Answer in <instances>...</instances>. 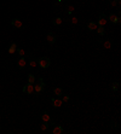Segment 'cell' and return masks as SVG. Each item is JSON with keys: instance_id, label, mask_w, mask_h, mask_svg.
<instances>
[{"instance_id": "cell-15", "label": "cell", "mask_w": 121, "mask_h": 134, "mask_svg": "<svg viewBox=\"0 0 121 134\" xmlns=\"http://www.w3.org/2000/svg\"><path fill=\"white\" fill-rule=\"evenodd\" d=\"M65 10H67V12L70 15V13H73V11L75 10V7H74L73 5H70V4H67V5H65Z\"/></svg>"}, {"instance_id": "cell-10", "label": "cell", "mask_w": 121, "mask_h": 134, "mask_svg": "<svg viewBox=\"0 0 121 134\" xmlns=\"http://www.w3.org/2000/svg\"><path fill=\"white\" fill-rule=\"evenodd\" d=\"M64 132L63 127L62 126H58V124H53V129H52V133L53 134H62Z\"/></svg>"}, {"instance_id": "cell-28", "label": "cell", "mask_w": 121, "mask_h": 134, "mask_svg": "<svg viewBox=\"0 0 121 134\" xmlns=\"http://www.w3.org/2000/svg\"><path fill=\"white\" fill-rule=\"evenodd\" d=\"M57 2L60 4V2H68V0H57Z\"/></svg>"}, {"instance_id": "cell-4", "label": "cell", "mask_w": 121, "mask_h": 134, "mask_svg": "<svg viewBox=\"0 0 121 134\" xmlns=\"http://www.w3.org/2000/svg\"><path fill=\"white\" fill-rule=\"evenodd\" d=\"M56 40H57L56 34H53V33H48V34L46 35V41H47L50 45L55 44V42H56Z\"/></svg>"}, {"instance_id": "cell-7", "label": "cell", "mask_w": 121, "mask_h": 134, "mask_svg": "<svg viewBox=\"0 0 121 134\" xmlns=\"http://www.w3.org/2000/svg\"><path fill=\"white\" fill-rule=\"evenodd\" d=\"M17 65L19 69H24L26 65H27V60H26V57H19V59L17 60Z\"/></svg>"}, {"instance_id": "cell-8", "label": "cell", "mask_w": 121, "mask_h": 134, "mask_svg": "<svg viewBox=\"0 0 121 134\" xmlns=\"http://www.w3.org/2000/svg\"><path fill=\"white\" fill-rule=\"evenodd\" d=\"M23 92L24 93H28V94H31L34 92V85L33 83H27L24 87H23Z\"/></svg>"}, {"instance_id": "cell-25", "label": "cell", "mask_w": 121, "mask_h": 134, "mask_svg": "<svg viewBox=\"0 0 121 134\" xmlns=\"http://www.w3.org/2000/svg\"><path fill=\"white\" fill-rule=\"evenodd\" d=\"M109 2H110V5H111L113 7H115V6H118V5H119L116 0H109Z\"/></svg>"}, {"instance_id": "cell-29", "label": "cell", "mask_w": 121, "mask_h": 134, "mask_svg": "<svg viewBox=\"0 0 121 134\" xmlns=\"http://www.w3.org/2000/svg\"><path fill=\"white\" fill-rule=\"evenodd\" d=\"M116 1H118V4H120V0H116Z\"/></svg>"}, {"instance_id": "cell-27", "label": "cell", "mask_w": 121, "mask_h": 134, "mask_svg": "<svg viewBox=\"0 0 121 134\" xmlns=\"http://www.w3.org/2000/svg\"><path fill=\"white\" fill-rule=\"evenodd\" d=\"M69 99H70V97H69V95H63L62 102H69Z\"/></svg>"}, {"instance_id": "cell-11", "label": "cell", "mask_w": 121, "mask_h": 134, "mask_svg": "<svg viewBox=\"0 0 121 134\" xmlns=\"http://www.w3.org/2000/svg\"><path fill=\"white\" fill-rule=\"evenodd\" d=\"M97 27H98L97 22H89V23H87V29L91 30V31L96 30V29H97Z\"/></svg>"}, {"instance_id": "cell-3", "label": "cell", "mask_w": 121, "mask_h": 134, "mask_svg": "<svg viewBox=\"0 0 121 134\" xmlns=\"http://www.w3.org/2000/svg\"><path fill=\"white\" fill-rule=\"evenodd\" d=\"M106 19L111 23V24H119L120 23V17L115 13H110V15L106 17Z\"/></svg>"}, {"instance_id": "cell-24", "label": "cell", "mask_w": 121, "mask_h": 134, "mask_svg": "<svg viewBox=\"0 0 121 134\" xmlns=\"http://www.w3.org/2000/svg\"><path fill=\"white\" fill-rule=\"evenodd\" d=\"M103 46H104V48L108 50V48L111 47V42H110V41H104V42H103Z\"/></svg>"}, {"instance_id": "cell-23", "label": "cell", "mask_w": 121, "mask_h": 134, "mask_svg": "<svg viewBox=\"0 0 121 134\" xmlns=\"http://www.w3.org/2000/svg\"><path fill=\"white\" fill-rule=\"evenodd\" d=\"M16 51H17V53L19 54V57H24V54H26L24 50H22V48H17Z\"/></svg>"}, {"instance_id": "cell-17", "label": "cell", "mask_w": 121, "mask_h": 134, "mask_svg": "<svg viewBox=\"0 0 121 134\" xmlns=\"http://www.w3.org/2000/svg\"><path fill=\"white\" fill-rule=\"evenodd\" d=\"M52 23H53V26H60V24L63 23V19H62L60 17H57V18H55V19L52 21Z\"/></svg>"}, {"instance_id": "cell-18", "label": "cell", "mask_w": 121, "mask_h": 134, "mask_svg": "<svg viewBox=\"0 0 121 134\" xmlns=\"http://www.w3.org/2000/svg\"><path fill=\"white\" fill-rule=\"evenodd\" d=\"M48 122H45V121H43V123H41V126H40V129L43 131V132H45V131H47L48 129Z\"/></svg>"}, {"instance_id": "cell-5", "label": "cell", "mask_w": 121, "mask_h": 134, "mask_svg": "<svg viewBox=\"0 0 121 134\" xmlns=\"http://www.w3.org/2000/svg\"><path fill=\"white\" fill-rule=\"evenodd\" d=\"M106 23H108V19H106V16L104 15V13H101L99 15V17H98V21H97V24L98 26H106Z\"/></svg>"}, {"instance_id": "cell-9", "label": "cell", "mask_w": 121, "mask_h": 134, "mask_svg": "<svg viewBox=\"0 0 121 134\" xmlns=\"http://www.w3.org/2000/svg\"><path fill=\"white\" fill-rule=\"evenodd\" d=\"M40 117H41V120L43 121H45V122H52V120H51V116L48 115V112L47 111H43L41 112V115H40Z\"/></svg>"}, {"instance_id": "cell-26", "label": "cell", "mask_w": 121, "mask_h": 134, "mask_svg": "<svg viewBox=\"0 0 121 134\" xmlns=\"http://www.w3.org/2000/svg\"><path fill=\"white\" fill-rule=\"evenodd\" d=\"M77 21H79V19H77L76 17H72V18H70V23H73V24H76Z\"/></svg>"}, {"instance_id": "cell-14", "label": "cell", "mask_w": 121, "mask_h": 134, "mask_svg": "<svg viewBox=\"0 0 121 134\" xmlns=\"http://www.w3.org/2000/svg\"><path fill=\"white\" fill-rule=\"evenodd\" d=\"M53 93H55L56 97H60V95H63V89L60 88V87H56V88L53 89Z\"/></svg>"}, {"instance_id": "cell-6", "label": "cell", "mask_w": 121, "mask_h": 134, "mask_svg": "<svg viewBox=\"0 0 121 134\" xmlns=\"http://www.w3.org/2000/svg\"><path fill=\"white\" fill-rule=\"evenodd\" d=\"M11 26L16 28V29H21L22 27H23V23H22V21L21 19H18V18H15V19H12L11 21Z\"/></svg>"}, {"instance_id": "cell-12", "label": "cell", "mask_w": 121, "mask_h": 134, "mask_svg": "<svg viewBox=\"0 0 121 134\" xmlns=\"http://www.w3.org/2000/svg\"><path fill=\"white\" fill-rule=\"evenodd\" d=\"M96 31H97V34H98L99 36H104V34H106V29H104L103 26H98Z\"/></svg>"}, {"instance_id": "cell-21", "label": "cell", "mask_w": 121, "mask_h": 134, "mask_svg": "<svg viewBox=\"0 0 121 134\" xmlns=\"http://www.w3.org/2000/svg\"><path fill=\"white\" fill-rule=\"evenodd\" d=\"M36 64H38V60L35 59V58H30L29 65L31 67V68H35V67H36Z\"/></svg>"}, {"instance_id": "cell-13", "label": "cell", "mask_w": 121, "mask_h": 134, "mask_svg": "<svg viewBox=\"0 0 121 134\" xmlns=\"http://www.w3.org/2000/svg\"><path fill=\"white\" fill-rule=\"evenodd\" d=\"M51 102H52V104H53L55 107H60V106H62V103H63L62 99H57V98H56V99H55V98L51 99Z\"/></svg>"}, {"instance_id": "cell-1", "label": "cell", "mask_w": 121, "mask_h": 134, "mask_svg": "<svg viewBox=\"0 0 121 134\" xmlns=\"http://www.w3.org/2000/svg\"><path fill=\"white\" fill-rule=\"evenodd\" d=\"M38 64H39V67L41 69H47L50 67V64H51V60H50V58H47V57H41V58H39V60H38Z\"/></svg>"}, {"instance_id": "cell-22", "label": "cell", "mask_w": 121, "mask_h": 134, "mask_svg": "<svg viewBox=\"0 0 121 134\" xmlns=\"http://www.w3.org/2000/svg\"><path fill=\"white\" fill-rule=\"evenodd\" d=\"M111 87H113V91H114V92H116V91L119 89V87H120V85H119V82H118V81H115V82H113Z\"/></svg>"}, {"instance_id": "cell-19", "label": "cell", "mask_w": 121, "mask_h": 134, "mask_svg": "<svg viewBox=\"0 0 121 134\" xmlns=\"http://www.w3.org/2000/svg\"><path fill=\"white\" fill-rule=\"evenodd\" d=\"M110 126H111V129H114V131H118L120 127H119V123L116 122V121H111L110 122Z\"/></svg>"}, {"instance_id": "cell-20", "label": "cell", "mask_w": 121, "mask_h": 134, "mask_svg": "<svg viewBox=\"0 0 121 134\" xmlns=\"http://www.w3.org/2000/svg\"><path fill=\"white\" fill-rule=\"evenodd\" d=\"M35 81H36V77L34 76L33 74H29L28 75V83H35Z\"/></svg>"}, {"instance_id": "cell-16", "label": "cell", "mask_w": 121, "mask_h": 134, "mask_svg": "<svg viewBox=\"0 0 121 134\" xmlns=\"http://www.w3.org/2000/svg\"><path fill=\"white\" fill-rule=\"evenodd\" d=\"M16 50H17V45H16L15 42H12V44L10 45V48H9V53H10V54L15 53Z\"/></svg>"}, {"instance_id": "cell-2", "label": "cell", "mask_w": 121, "mask_h": 134, "mask_svg": "<svg viewBox=\"0 0 121 134\" xmlns=\"http://www.w3.org/2000/svg\"><path fill=\"white\" fill-rule=\"evenodd\" d=\"M38 81H39V83H36V85L34 86V92L40 93L43 89L45 88L46 83H45V81H44V79H43V77H38Z\"/></svg>"}]
</instances>
